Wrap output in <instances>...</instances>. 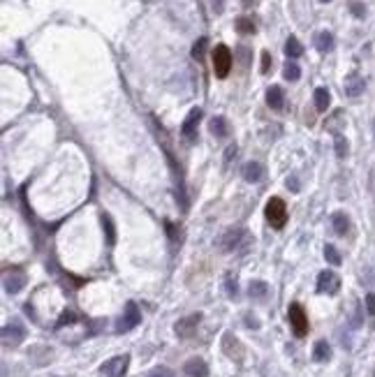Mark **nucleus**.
Returning a JSON list of instances; mask_svg holds the SVG:
<instances>
[{
  "label": "nucleus",
  "mask_w": 375,
  "mask_h": 377,
  "mask_svg": "<svg viewBox=\"0 0 375 377\" xmlns=\"http://www.w3.org/2000/svg\"><path fill=\"white\" fill-rule=\"evenodd\" d=\"M264 213H267V220L271 223V227L276 229L285 227V223H287V209H285V202H282L281 197H271Z\"/></svg>",
  "instance_id": "nucleus-1"
},
{
  "label": "nucleus",
  "mask_w": 375,
  "mask_h": 377,
  "mask_svg": "<svg viewBox=\"0 0 375 377\" xmlns=\"http://www.w3.org/2000/svg\"><path fill=\"white\" fill-rule=\"evenodd\" d=\"M229 68H232V51H229L225 44H218V47L213 49V72H215V76L225 79V76L229 75Z\"/></svg>",
  "instance_id": "nucleus-2"
},
{
  "label": "nucleus",
  "mask_w": 375,
  "mask_h": 377,
  "mask_svg": "<svg viewBox=\"0 0 375 377\" xmlns=\"http://www.w3.org/2000/svg\"><path fill=\"white\" fill-rule=\"evenodd\" d=\"M139 322H141V312H139V308H137V303L127 301L121 319L116 324V331H118V333H127V331H132Z\"/></svg>",
  "instance_id": "nucleus-3"
},
{
  "label": "nucleus",
  "mask_w": 375,
  "mask_h": 377,
  "mask_svg": "<svg viewBox=\"0 0 375 377\" xmlns=\"http://www.w3.org/2000/svg\"><path fill=\"white\" fill-rule=\"evenodd\" d=\"M287 317H289V326L294 331V336L303 338L308 333V317H306V312H303V308L299 303H292V305H289Z\"/></svg>",
  "instance_id": "nucleus-4"
},
{
  "label": "nucleus",
  "mask_w": 375,
  "mask_h": 377,
  "mask_svg": "<svg viewBox=\"0 0 375 377\" xmlns=\"http://www.w3.org/2000/svg\"><path fill=\"white\" fill-rule=\"evenodd\" d=\"M127 366H130V357L127 354H121V357H114L104 361L100 366V373L104 377H123L127 373Z\"/></svg>",
  "instance_id": "nucleus-5"
},
{
  "label": "nucleus",
  "mask_w": 375,
  "mask_h": 377,
  "mask_svg": "<svg viewBox=\"0 0 375 377\" xmlns=\"http://www.w3.org/2000/svg\"><path fill=\"white\" fill-rule=\"evenodd\" d=\"M2 285H5V292L9 294H16L26 287V273L19 269H9L5 271V276H2Z\"/></svg>",
  "instance_id": "nucleus-6"
},
{
  "label": "nucleus",
  "mask_w": 375,
  "mask_h": 377,
  "mask_svg": "<svg viewBox=\"0 0 375 377\" xmlns=\"http://www.w3.org/2000/svg\"><path fill=\"white\" fill-rule=\"evenodd\" d=\"M23 338H26V329L21 326V324H7L2 326V345L5 347H16V345L23 343Z\"/></svg>",
  "instance_id": "nucleus-7"
},
{
  "label": "nucleus",
  "mask_w": 375,
  "mask_h": 377,
  "mask_svg": "<svg viewBox=\"0 0 375 377\" xmlns=\"http://www.w3.org/2000/svg\"><path fill=\"white\" fill-rule=\"evenodd\" d=\"M338 287H341V280L334 271H322L317 276V292L320 294H336Z\"/></svg>",
  "instance_id": "nucleus-8"
},
{
  "label": "nucleus",
  "mask_w": 375,
  "mask_h": 377,
  "mask_svg": "<svg viewBox=\"0 0 375 377\" xmlns=\"http://www.w3.org/2000/svg\"><path fill=\"white\" fill-rule=\"evenodd\" d=\"M199 118H201L199 109H192V111L188 114L186 123H183V128H181V135L186 137V142H194V139H197V123H199Z\"/></svg>",
  "instance_id": "nucleus-9"
},
{
  "label": "nucleus",
  "mask_w": 375,
  "mask_h": 377,
  "mask_svg": "<svg viewBox=\"0 0 375 377\" xmlns=\"http://www.w3.org/2000/svg\"><path fill=\"white\" fill-rule=\"evenodd\" d=\"M201 322V315L197 312V315H190V317H183V319H179L176 322V336H181V338H190L194 333V329H197V324Z\"/></svg>",
  "instance_id": "nucleus-10"
},
{
  "label": "nucleus",
  "mask_w": 375,
  "mask_h": 377,
  "mask_svg": "<svg viewBox=\"0 0 375 377\" xmlns=\"http://www.w3.org/2000/svg\"><path fill=\"white\" fill-rule=\"evenodd\" d=\"M241 238H243V229H229V231H225V236L220 238V245L225 252H232V250L241 243Z\"/></svg>",
  "instance_id": "nucleus-11"
},
{
  "label": "nucleus",
  "mask_w": 375,
  "mask_h": 377,
  "mask_svg": "<svg viewBox=\"0 0 375 377\" xmlns=\"http://www.w3.org/2000/svg\"><path fill=\"white\" fill-rule=\"evenodd\" d=\"M183 373H186L188 377H206L208 366L204 364V359H190V361L183 366Z\"/></svg>",
  "instance_id": "nucleus-12"
},
{
  "label": "nucleus",
  "mask_w": 375,
  "mask_h": 377,
  "mask_svg": "<svg viewBox=\"0 0 375 377\" xmlns=\"http://www.w3.org/2000/svg\"><path fill=\"white\" fill-rule=\"evenodd\" d=\"M243 178L248 183H260L264 178V167H262L260 162H248L243 167Z\"/></svg>",
  "instance_id": "nucleus-13"
},
{
  "label": "nucleus",
  "mask_w": 375,
  "mask_h": 377,
  "mask_svg": "<svg viewBox=\"0 0 375 377\" xmlns=\"http://www.w3.org/2000/svg\"><path fill=\"white\" fill-rule=\"evenodd\" d=\"M364 93V79L359 75H350L345 81V95L348 97H359Z\"/></svg>",
  "instance_id": "nucleus-14"
},
{
  "label": "nucleus",
  "mask_w": 375,
  "mask_h": 377,
  "mask_svg": "<svg viewBox=\"0 0 375 377\" xmlns=\"http://www.w3.org/2000/svg\"><path fill=\"white\" fill-rule=\"evenodd\" d=\"M267 104L271 109H282V104H285V93H282L281 86H271L267 90Z\"/></svg>",
  "instance_id": "nucleus-15"
},
{
  "label": "nucleus",
  "mask_w": 375,
  "mask_h": 377,
  "mask_svg": "<svg viewBox=\"0 0 375 377\" xmlns=\"http://www.w3.org/2000/svg\"><path fill=\"white\" fill-rule=\"evenodd\" d=\"M222 347H225V352H227V357L241 359V347H239V340H236L232 333H225V338H222Z\"/></svg>",
  "instance_id": "nucleus-16"
},
{
  "label": "nucleus",
  "mask_w": 375,
  "mask_h": 377,
  "mask_svg": "<svg viewBox=\"0 0 375 377\" xmlns=\"http://www.w3.org/2000/svg\"><path fill=\"white\" fill-rule=\"evenodd\" d=\"M313 359H315V361H320V364H324V361H329V359H331V347H329L327 340H320V343L315 345Z\"/></svg>",
  "instance_id": "nucleus-17"
},
{
  "label": "nucleus",
  "mask_w": 375,
  "mask_h": 377,
  "mask_svg": "<svg viewBox=\"0 0 375 377\" xmlns=\"http://www.w3.org/2000/svg\"><path fill=\"white\" fill-rule=\"evenodd\" d=\"M331 225H334V231L338 236L348 234L350 223H348V218H345V213H334V216H331Z\"/></svg>",
  "instance_id": "nucleus-18"
},
{
  "label": "nucleus",
  "mask_w": 375,
  "mask_h": 377,
  "mask_svg": "<svg viewBox=\"0 0 375 377\" xmlns=\"http://www.w3.org/2000/svg\"><path fill=\"white\" fill-rule=\"evenodd\" d=\"M208 128H211V132H213L215 137H227L229 135V125H227V121H225V118H222V116H215L213 121H211V125H208Z\"/></svg>",
  "instance_id": "nucleus-19"
},
{
  "label": "nucleus",
  "mask_w": 375,
  "mask_h": 377,
  "mask_svg": "<svg viewBox=\"0 0 375 377\" xmlns=\"http://www.w3.org/2000/svg\"><path fill=\"white\" fill-rule=\"evenodd\" d=\"M329 100H331V97H329L327 88H317V90H315V109H317V111H327Z\"/></svg>",
  "instance_id": "nucleus-20"
},
{
  "label": "nucleus",
  "mask_w": 375,
  "mask_h": 377,
  "mask_svg": "<svg viewBox=\"0 0 375 377\" xmlns=\"http://www.w3.org/2000/svg\"><path fill=\"white\" fill-rule=\"evenodd\" d=\"M315 44H317V49H320L322 54H324V51H331V47H334V37H331V33L322 30V33L315 37Z\"/></svg>",
  "instance_id": "nucleus-21"
},
{
  "label": "nucleus",
  "mask_w": 375,
  "mask_h": 377,
  "mask_svg": "<svg viewBox=\"0 0 375 377\" xmlns=\"http://www.w3.org/2000/svg\"><path fill=\"white\" fill-rule=\"evenodd\" d=\"M285 54H287L289 58H299V56L303 54V47L299 44V40H296V37H289V40L285 42Z\"/></svg>",
  "instance_id": "nucleus-22"
},
{
  "label": "nucleus",
  "mask_w": 375,
  "mask_h": 377,
  "mask_svg": "<svg viewBox=\"0 0 375 377\" xmlns=\"http://www.w3.org/2000/svg\"><path fill=\"white\" fill-rule=\"evenodd\" d=\"M248 292H250V297H255V299H264L269 292V285L262 283V280H255V283H250Z\"/></svg>",
  "instance_id": "nucleus-23"
},
{
  "label": "nucleus",
  "mask_w": 375,
  "mask_h": 377,
  "mask_svg": "<svg viewBox=\"0 0 375 377\" xmlns=\"http://www.w3.org/2000/svg\"><path fill=\"white\" fill-rule=\"evenodd\" d=\"M102 227H104V231H107V241L114 243L116 241V227H114V223H111V216H109V213H102Z\"/></svg>",
  "instance_id": "nucleus-24"
},
{
  "label": "nucleus",
  "mask_w": 375,
  "mask_h": 377,
  "mask_svg": "<svg viewBox=\"0 0 375 377\" xmlns=\"http://www.w3.org/2000/svg\"><path fill=\"white\" fill-rule=\"evenodd\" d=\"M282 75H285V79H287V81H296L299 76H301V70H299V65H296V63H287Z\"/></svg>",
  "instance_id": "nucleus-25"
},
{
  "label": "nucleus",
  "mask_w": 375,
  "mask_h": 377,
  "mask_svg": "<svg viewBox=\"0 0 375 377\" xmlns=\"http://www.w3.org/2000/svg\"><path fill=\"white\" fill-rule=\"evenodd\" d=\"M324 259H327L329 264H334V266L341 264V255H338V250H336L334 245H327V248H324Z\"/></svg>",
  "instance_id": "nucleus-26"
},
{
  "label": "nucleus",
  "mask_w": 375,
  "mask_h": 377,
  "mask_svg": "<svg viewBox=\"0 0 375 377\" xmlns=\"http://www.w3.org/2000/svg\"><path fill=\"white\" fill-rule=\"evenodd\" d=\"M204 51H206V37H201V40L194 42V47H192V58L201 61V58H204Z\"/></svg>",
  "instance_id": "nucleus-27"
},
{
  "label": "nucleus",
  "mask_w": 375,
  "mask_h": 377,
  "mask_svg": "<svg viewBox=\"0 0 375 377\" xmlns=\"http://www.w3.org/2000/svg\"><path fill=\"white\" fill-rule=\"evenodd\" d=\"M236 28L241 30V33H255V23L250 19H246V16H241V19H236Z\"/></svg>",
  "instance_id": "nucleus-28"
},
{
  "label": "nucleus",
  "mask_w": 375,
  "mask_h": 377,
  "mask_svg": "<svg viewBox=\"0 0 375 377\" xmlns=\"http://www.w3.org/2000/svg\"><path fill=\"white\" fill-rule=\"evenodd\" d=\"M336 155L338 157H345L348 155V142H345V137H336Z\"/></svg>",
  "instance_id": "nucleus-29"
},
{
  "label": "nucleus",
  "mask_w": 375,
  "mask_h": 377,
  "mask_svg": "<svg viewBox=\"0 0 375 377\" xmlns=\"http://www.w3.org/2000/svg\"><path fill=\"white\" fill-rule=\"evenodd\" d=\"M146 377H174V373L169 371V368H165V366H158V368H153Z\"/></svg>",
  "instance_id": "nucleus-30"
},
{
  "label": "nucleus",
  "mask_w": 375,
  "mask_h": 377,
  "mask_svg": "<svg viewBox=\"0 0 375 377\" xmlns=\"http://www.w3.org/2000/svg\"><path fill=\"white\" fill-rule=\"evenodd\" d=\"M366 312H369L371 317H375V294L373 292L366 294Z\"/></svg>",
  "instance_id": "nucleus-31"
},
{
  "label": "nucleus",
  "mask_w": 375,
  "mask_h": 377,
  "mask_svg": "<svg viewBox=\"0 0 375 377\" xmlns=\"http://www.w3.org/2000/svg\"><path fill=\"white\" fill-rule=\"evenodd\" d=\"M269 68H271V56H269V51H264V54H262V72L267 75Z\"/></svg>",
  "instance_id": "nucleus-32"
},
{
  "label": "nucleus",
  "mask_w": 375,
  "mask_h": 377,
  "mask_svg": "<svg viewBox=\"0 0 375 377\" xmlns=\"http://www.w3.org/2000/svg\"><path fill=\"white\" fill-rule=\"evenodd\" d=\"M246 324H248L250 329H260V322H257V319H255V317H246Z\"/></svg>",
  "instance_id": "nucleus-33"
},
{
  "label": "nucleus",
  "mask_w": 375,
  "mask_h": 377,
  "mask_svg": "<svg viewBox=\"0 0 375 377\" xmlns=\"http://www.w3.org/2000/svg\"><path fill=\"white\" fill-rule=\"evenodd\" d=\"M234 155H236V146H229L227 153H225V162H229L232 157H234Z\"/></svg>",
  "instance_id": "nucleus-34"
},
{
  "label": "nucleus",
  "mask_w": 375,
  "mask_h": 377,
  "mask_svg": "<svg viewBox=\"0 0 375 377\" xmlns=\"http://www.w3.org/2000/svg\"><path fill=\"white\" fill-rule=\"evenodd\" d=\"M352 12H355V16H364V7L357 2V5H352Z\"/></svg>",
  "instance_id": "nucleus-35"
},
{
  "label": "nucleus",
  "mask_w": 375,
  "mask_h": 377,
  "mask_svg": "<svg viewBox=\"0 0 375 377\" xmlns=\"http://www.w3.org/2000/svg\"><path fill=\"white\" fill-rule=\"evenodd\" d=\"M287 188H289V190H294V192L299 190V183H296V178H289V181H287Z\"/></svg>",
  "instance_id": "nucleus-36"
},
{
  "label": "nucleus",
  "mask_w": 375,
  "mask_h": 377,
  "mask_svg": "<svg viewBox=\"0 0 375 377\" xmlns=\"http://www.w3.org/2000/svg\"><path fill=\"white\" fill-rule=\"evenodd\" d=\"M322 2H329V0H322Z\"/></svg>",
  "instance_id": "nucleus-37"
},
{
  "label": "nucleus",
  "mask_w": 375,
  "mask_h": 377,
  "mask_svg": "<svg viewBox=\"0 0 375 377\" xmlns=\"http://www.w3.org/2000/svg\"><path fill=\"white\" fill-rule=\"evenodd\" d=\"M246 2H248V0H246Z\"/></svg>",
  "instance_id": "nucleus-38"
},
{
  "label": "nucleus",
  "mask_w": 375,
  "mask_h": 377,
  "mask_svg": "<svg viewBox=\"0 0 375 377\" xmlns=\"http://www.w3.org/2000/svg\"><path fill=\"white\" fill-rule=\"evenodd\" d=\"M373 377H375V375H373Z\"/></svg>",
  "instance_id": "nucleus-39"
}]
</instances>
